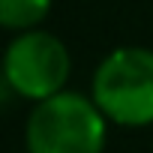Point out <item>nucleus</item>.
<instances>
[{
  "label": "nucleus",
  "mask_w": 153,
  "mask_h": 153,
  "mask_svg": "<svg viewBox=\"0 0 153 153\" xmlns=\"http://www.w3.org/2000/svg\"><path fill=\"white\" fill-rule=\"evenodd\" d=\"M27 153H105L108 120L78 90H60L33 105L24 126Z\"/></svg>",
  "instance_id": "obj_1"
},
{
  "label": "nucleus",
  "mask_w": 153,
  "mask_h": 153,
  "mask_svg": "<svg viewBox=\"0 0 153 153\" xmlns=\"http://www.w3.org/2000/svg\"><path fill=\"white\" fill-rule=\"evenodd\" d=\"M90 99L108 123L141 129L153 123V51L144 45L114 48L93 72Z\"/></svg>",
  "instance_id": "obj_2"
},
{
  "label": "nucleus",
  "mask_w": 153,
  "mask_h": 153,
  "mask_svg": "<svg viewBox=\"0 0 153 153\" xmlns=\"http://www.w3.org/2000/svg\"><path fill=\"white\" fill-rule=\"evenodd\" d=\"M0 72L15 96L30 99L36 105L66 90L72 57H69V48L60 42V36L36 27V30L18 33L6 45Z\"/></svg>",
  "instance_id": "obj_3"
},
{
  "label": "nucleus",
  "mask_w": 153,
  "mask_h": 153,
  "mask_svg": "<svg viewBox=\"0 0 153 153\" xmlns=\"http://www.w3.org/2000/svg\"><path fill=\"white\" fill-rule=\"evenodd\" d=\"M51 12V0H0V27L24 33L36 30Z\"/></svg>",
  "instance_id": "obj_4"
}]
</instances>
